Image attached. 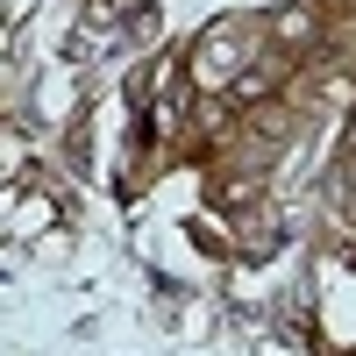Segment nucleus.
<instances>
[{"label":"nucleus","mask_w":356,"mask_h":356,"mask_svg":"<svg viewBox=\"0 0 356 356\" xmlns=\"http://www.w3.org/2000/svg\"><path fill=\"white\" fill-rule=\"evenodd\" d=\"M307 22H314L307 8H285V15H278V36H307Z\"/></svg>","instance_id":"obj_1"}]
</instances>
